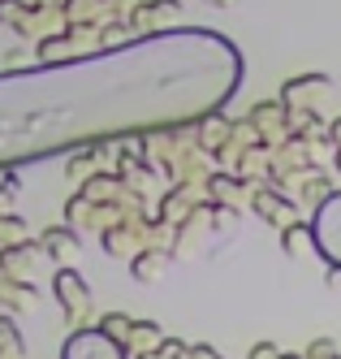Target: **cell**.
<instances>
[{
  "mask_svg": "<svg viewBox=\"0 0 341 359\" xmlns=\"http://www.w3.org/2000/svg\"><path fill=\"white\" fill-rule=\"evenodd\" d=\"M169 264H173V251H165V247H143L134 260H130V277L143 281V286H155V281H165Z\"/></svg>",
  "mask_w": 341,
  "mask_h": 359,
  "instance_id": "12",
  "label": "cell"
},
{
  "mask_svg": "<svg viewBox=\"0 0 341 359\" xmlns=\"http://www.w3.org/2000/svg\"><path fill=\"white\" fill-rule=\"evenodd\" d=\"M22 238H31V225H26L18 212H0V247H13V243H22Z\"/></svg>",
  "mask_w": 341,
  "mask_h": 359,
  "instance_id": "21",
  "label": "cell"
},
{
  "mask_svg": "<svg viewBox=\"0 0 341 359\" xmlns=\"http://www.w3.org/2000/svg\"><path fill=\"white\" fill-rule=\"evenodd\" d=\"M151 243V217L143 221H117L109 229H99V247L117 255V260H134V255Z\"/></svg>",
  "mask_w": 341,
  "mask_h": 359,
  "instance_id": "7",
  "label": "cell"
},
{
  "mask_svg": "<svg viewBox=\"0 0 341 359\" xmlns=\"http://www.w3.org/2000/svg\"><path fill=\"white\" fill-rule=\"evenodd\" d=\"M39 243H43V255H48L52 264H78V260H83V238H78L74 225H52V229H43Z\"/></svg>",
  "mask_w": 341,
  "mask_h": 359,
  "instance_id": "9",
  "label": "cell"
},
{
  "mask_svg": "<svg viewBox=\"0 0 341 359\" xmlns=\"http://www.w3.org/2000/svg\"><path fill=\"white\" fill-rule=\"evenodd\" d=\"M203 5H212V9H238L242 0H203Z\"/></svg>",
  "mask_w": 341,
  "mask_h": 359,
  "instance_id": "29",
  "label": "cell"
},
{
  "mask_svg": "<svg viewBox=\"0 0 341 359\" xmlns=\"http://www.w3.org/2000/svg\"><path fill=\"white\" fill-rule=\"evenodd\" d=\"M69 57H78V48H74V39L61 31V35H39L35 39V61H43V65H52V61H69Z\"/></svg>",
  "mask_w": 341,
  "mask_h": 359,
  "instance_id": "17",
  "label": "cell"
},
{
  "mask_svg": "<svg viewBox=\"0 0 341 359\" xmlns=\"http://www.w3.org/2000/svg\"><path fill=\"white\" fill-rule=\"evenodd\" d=\"M186 359H225L221 351H212V346H190V355Z\"/></svg>",
  "mask_w": 341,
  "mask_h": 359,
  "instance_id": "27",
  "label": "cell"
},
{
  "mask_svg": "<svg viewBox=\"0 0 341 359\" xmlns=\"http://www.w3.org/2000/svg\"><path fill=\"white\" fill-rule=\"evenodd\" d=\"M104 5H109V18H134L143 0H104Z\"/></svg>",
  "mask_w": 341,
  "mask_h": 359,
  "instance_id": "25",
  "label": "cell"
},
{
  "mask_svg": "<svg viewBox=\"0 0 341 359\" xmlns=\"http://www.w3.org/2000/svg\"><path fill=\"white\" fill-rule=\"evenodd\" d=\"M0 303H5V312L26 316V312L39 307V290L31 286V277H9L5 286H0Z\"/></svg>",
  "mask_w": 341,
  "mask_h": 359,
  "instance_id": "14",
  "label": "cell"
},
{
  "mask_svg": "<svg viewBox=\"0 0 341 359\" xmlns=\"http://www.w3.org/2000/svg\"><path fill=\"white\" fill-rule=\"evenodd\" d=\"M229 135H233V121L225 117V109H216V113H207V117L195 121V143H199L212 161L221 156V147L229 143Z\"/></svg>",
  "mask_w": 341,
  "mask_h": 359,
  "instance_id": "11",
  "label": "cell"
},
{
  "mask_svg": "<svg viewBox=\"0 0 341 359\" xmlns=\"http://www.w3.org/2000/svg\"><path fill=\"white\" fill-rule=\"evenodd\" d=\"M311 234H316V251L328 260V269H341V191H333L316 203Z\"/></svg>",
  "mask_w": 341,
  "mask_h": 359,
  "instance_id": "3",
  "label": "cell"
},
{
  "mask_svg": "<svg viewBox=\"0 0 341 359\" xmlns=\"http://www.w3.org/2000/svg\"><path fill=\"white\" fill-rule=\"evenodd\" d=\"M139 31L130 18H113V22H99V48H117V43H130Z\"/></svg>",
  "mask_w": 341,
  "mask_h": 359,
  "instance_id": "20",
  "label": "cell"
},
{
  "mask_svg": "<svg viewBox=\"0 0 341 359\" xmlns=\"http://www.w3.org/2000/svg\"><path fill=\"white\" fill-rule=\"evenodd\" d=\"M302 355H307V359H341V355H337V342H333V338H316V342H311V346H307Z\"/></svg>",
  "mask_w": 341,
  "mask_h": 359,
  "instance_id": "24",
  "label": "cell"
},
{
  "mask_svg": "<svg viewBox=\"0 0 341 359\" xmlns=\"http://www.w3.org/2000/svg\"><path fill=\"white\" fill-rule=\"evenodd\" d=\"M52 294H57L69 329L87 325V316H91V286H87V277L78 273V264H61L57 269V277H52Z\"/></svg>",
  "mask_w": 341,
  "mask_h": 359,
  "instance_id": "2",
  "label": "cell"
},
{
  "mask_svg": "<svg viewBox=\"0 0 341 359\" xmlns=\"http://www.w3.org/2000/svg\"><path fill=\"white\" fill-rule=\"evenodd\" d=\"M242 74V48L203 27H169L69 61L0 69V173L74 147L195 126L229 104Z\"/></svg>",
  "mask_w": 341,
  "mask_h": 359,
  "instance_id": "1",
  "label": "cell"
},
{
  "mask_svg": "<svg viewBox=\"0 0 341 359\" xmlns=\"http://www.w3.org/2000/svg\"><path fill=\"white\" fill-rule=\"evenodd\" d=\"M177 18H181V0H143L130 22H134L139 35H151V31H169V27H177Z\"/></svg>",
  "mask_w": 341,
  "mask_h": 359,
  "instance_id": "10",
  "label": "cell"
},
{
  "mask_svg": "<svg viewBox=\"0 0 341 359\" xmlns=\"http://www.w3.org/2000/svg\"><path fill=\"white\" fill-rule=\"evenodd\" d=\"M328 74H298V79L281 83V104L285 113H320V104L328 100Z\"/></svg>",
  "mask_w": 341,
  "mask_h": 359,
  "instance_id": "5",
  "label": "cell"
},
{
  "mask_svg": "<svg viewBox=\"0 0 341 359\" xmlns=\"http://www.w3.org/2000/svg\"><path fill=\"white\" fill-rule=\"evenodd\" d=\"M251 212L259 217V221H268L272 229H285L290 221H298V199L290 195V191H281V187H272V182H264V187H251Z\"/></svg>",
  "mask_w": 341,
  "mask_h": 359,
  "instance_id": "6",
  "label": "cell"
},
{
  "mask_svg": "<svg viewBox=\"0 0 341 359\" xmlns=\"http://www.w3.org/2000/svg\"><path fill=\"white\" fill-rule=\"evenodd\" d=\"M328 139H333V147H341V117L328 126Z\"/></svg>",
  "mask_w": 341,
  "mask_h": 359,
  "instance_id": "30",
  "label": "cell"
},
{
  "mask_svg": "<svg viewBox=\"0 0 341 359\" xmlns=\"http://www.w3.org/2000/svg\"><path fill=\"white\" fill-rule=\"evenodd\" d=\"M160 342H165V329L155 320H134L130 325V338H125V351H130V359H139V355H151Z\"/></svg>",
  "mask_w": 341,
  "mask_h": 359,
  "instance_id": "16",
  "label": "cell"
},
{
  "mask_svg": "<svg viewBox=\"0 0 341 359\" xmlns=\"http://www.w3.org/2000/svg\"><path fill=\"white\" fill-rule=\"evenodd\" d=\"M109 13L104 0H61V22H99Z\"/></svg>",
  "mask_w": 341,
  "mask_h": 359,
  "instance_id": "18",
  "label": "cell"
},
{
  "mask_svg": "<svg viewBox=\"0 0 341 359\" xmlns=\"http://www.w3.org/2000/svg\"><path fill=\"white\" fill-rule=\"evenodd\" d=\"M130 325H134V316H125V312H109V316L99 320V329H104V333H113L117 342H125V338H130Z\"/></svg>",
  "mask_w": 341,
  "mask_h": 359,
  "instance_id": "22",
  "label": "cell"
},
{
  "mask_svg": "<svg viewBox=\"0 0 341 359\" xmlns=\"http://www.w3.org/2000/svg\"><path fill=\"white\" fill-rule=\"evenodd\" d=\"M186 355H190V342H181V338H165L151 351V359H186Z\"/></svg>",
  "mask_w": 341,
  "mask_h": 359,
  "instance_id": "23",
  "label": "cell"
},
{
  "mask_svg": "<svg viewBox=\"0 0 341 359\" xmlns=\"http://www.w3.org/2000/svg\"><path fill=\"white\" fill-rule=\"evenodd\" d=\"M61 359H130V351H125V342H117L113 333H104L99 325L95 329L78 325L61 346Z\"/></svg>",
  "mask_w": 341,
  "mask_h": 359,
  "instance_id": "4",
  "label": "cell"
},
{
  "mask_svg": "<svg viewBox=\"0 0 341 359\" xmlns=\"http://www.w3.org/2000/svg\"><path fill=\"white\" fill-rule=\"evenodd\" d=\"M281 251L290 255V260H307V255H316V234H311V225L302 221H290L281 229Z\"/></svg>",
  "mask_w": 341,
  "mask_h": 359,
  "instance_id": "15",
  "label": "cell"
},
{
  "mask_svg": "<svg viewBox=\"0 0 341 359\" xmlns=\"http://www.w3.org/2000/svg\"><path fill=\"white\" fill-rule=\"evenodd\" d=\"M0 355H5V359H22L26 355V342H22V333H18L13 312L0 316Z\"/></svg>",
  "mask_w": 341,
  "mask_h": 359,
  "instance_id": "19",
  "label": "cell"
},
{
  "mask_svg": "<svg viewBox=\"0 0 341 359\" xmlns=\"http://www.w3.org/2000/svg\"><path fill=\"white\" fill-rule=\"evenodd\" d=\"M35 9H48V13H61V0H31Z\"/></svg>",
  "mask_w": 341,
  "mask_h": 359,
  "instance_id": "28",
  "label": "cell"
},
{
  "mask_svg": "<svg viewBox=\"0 0 341 359\" xmlns=\"http://www.w3.org/2000/svg\"><path fill=\"white\" fill-rule=\"evenodd\" d=\"M251 359H281V351H277L272 342H255V346H251Z\"/></svg>",
  "mask_w": 341,
  "mask_h": 359,
  "instance_id": "26",
  "label": "cell"
},
{
  "mask_svg": "<svg viewBox=\"0 0 341 359\" xmlns=\"http://www.w3.org/2000/svg\"><path fill=\"white\" fill-rule=\"evenodd\" d=\"M43 255V243L39 238H22L13 247H0V269L9 277H31V264Z\"/></svg>",
  "mask_w": 341,
  "mask_h": 359,
  "instance_id": "13",
  "label": "cell"
},
{
  "mask_svg": "<svg viewBox=\"0 0 341 359\" xmlns=\"http://www.w3.org/2000/svg\"><path fill=\"white\" fill-rule=\"evenodd\" d=\"M43 18H48V9H35L31 0H0V22H5L18 39H39Z\"/></svg>",
  "mask_w": 341,
  "mask_h": 359,
  "instance_id": "8",
  "label": "cell"
}]
</instances>
